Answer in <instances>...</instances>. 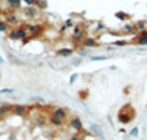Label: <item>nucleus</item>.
<instances>
[{
  "label": "nucleus",
  "instance_id": "nucleus-4",
  "mask_svg": "<svg viewBox=\"0 0 147 140\" xmlns=\"http://www.w3.org/2000/svg\"><path fill=\"white\" fill-rule=\"evenodd\" d=\"M90 133H91L94 137L105 139V133H103V130L100 128V125H97V124H90Z\"/></svg>",
  "mask_w": 147,
  "mask_h": 140
},
{
  "label": "nucleus",
  "instance_id": "nucleus-26",
  "mask_svg": "<svg viewBox=\"0 0 147 140\" xmlns=\"http://www.w3.org/2000/svg\"><path fill=\"white\" fill-rule=\"evenodd\" d=\"M77 78H78V74H72V75H71V78H69V83L74 84V83L77 81Z\"/></svg>",
  "mask_w": 147,
  "mask_h": 140
},
{
  "label": "nucleus",
  "instance_id": "nucleus-15",
  "mask_svg": "<svg viewBox=\"0 0 147 140\" xmlns=\"http://www.w3.org/2000/svg\"><path fill=\"white\" fill-rule=\"evenodd\" d=\"M63 121H65V120H62V118H57V117H55V115H50V124H52L53 127L63 125Z\"/></svg>",
  "mask_w": 147,
  "mask_h": 140
},
{
  "label": "nucleus",
  "instance_id": "nucleus-12",
  "mask_svg": "<svg viewBox=\"0 0 147 140\" xmlns=\"http://www.w3.org/2000/svg\"><path fill=\"white\" fill-rule=\"evenodd\" d=\"M56 55H57V56H63V58L72 56V55H74V49H68V47H65V49H59L57 52H56Z\"/></svg>",
  "mask_w": 147,
  "mask_h": 140
},
{
  "label": "nucleus",
  "instance_id": "nucleus-10",
  "mask_svg": "<svg viewBox=\"0 0 147 140\" xmlns=\"http://www.w3.org/2000/svg\"><path fill=\"white\" fill-rule=\"evenodd\" d=\"M16 33H18V37H19V40H25L28 35V31H27V27L25 25H22V27H18L16 28Z\"/></svg>",
  "mask_w": 147,
  "mask_h": 140
},
{
  "label": "nucleus",
  "instance_id": "nucleus-5",
  "mask_svg": "<svg viewBox=\"0 0 147 140\" xmlns=\"http://www.w3.org/2000/svg\"><path fill=\"white\" fill-rule=\"evenodd\" d=\"M5 21L7 24H12V25H15L18 22V15L15 14V10H7L6 12V16H5Z\"/></svg>",
  "mask_w": 147,
  "mask_h": 140
},
{
  "label": "nucleus",
  "instance_id": "nucleus-1",
  "mask_svg": "<svg viewBox=\"0 0 147 140\" xmlns=\"http://www.w3.org/2000/svg\"><path fill=\"white\" fill-rule=\"evenodd\" d=\"M27 31H28V35L31 39H35V37H38L44 33V27L43 25H28Z\"/></svg>",
  "mask_w": 147,
  "mask_h": 140
},
{
  "label": "nucleus",
  "instance_id": "nucleus-3",
  "mask_svg": "<svg viewBox=\"0 0 147 140\" xmlns=\"http://www.w3.org/2000/svg\"><path fill=\"white\" fill-rule=\"evenodd\" d=\"M69 127L71 128H74L75 131H82V121H81V118L80 117H74V118H71L69 120Z\"/></svg>",
  "mask_w": 147,
  "mask_h": 140
},
{
  "label": "nucleus",
  "instance_id": "nucleus-18",
  "mask_svg": "<svg viewBox=\"0 0 147 140\" xmlns=\"http://www.w3.org/2000/svg\"><path fill=\"white\" fill-rule=\"evenodd\" d=\"M9 31V24L3 19H0V33H7Z\"/></svg>",
  "mask_w": 147,
  "mask_h": 140
},
{
  "label": "nucleus",
  "instance_id": "nucleus-6",
  "mask_svg": "<svg viewBox=\"0 0 147 140\" xmlns=\"http://www.w3.org/2000/svg\"><path fill=\"white\" fill-rule=\"evenodd\" d=\"M38 9H37L35 6H27L25 9H24V14H25L28 18H37L38 16Z\"/></svg>",
  "mask_w": 147,
  "mask_h": 140
},
{
  "label": "nucleus",
  "instance_id": "nucleus-17",
  "mask_svg": "<svg viewBox=\"0 0 147 140\" xmlns=\"http://www.w3.org/2000/svg\"><path fill=\"white\" fill-rule=\"evenodd\" d=\"M134 27H136V30H138V31H146V27H147V24L144 22V21H138L136 25H134Z\"/></svg>",
  "mask_w": 147,
  "mask_h": 140
},
{
  "label": "nucleus",
  "instance_id": "nucleus-19",
  "mask_svg": "<svg viewBox=\"0 0 147 140\" xmlns=\"http://www.w3.org/2000/svg\"><path fill=\"white\" fill-rule=\"evenodd\" d=\"M7 37H9L10 40H13V41L19 40V37H18V33H16V28H15V30H9V34H7Z\"/></svg>",
  "mask_w": 147,
  "mask_h": 140
},
{
  "label": "nucleus",
  "instance_id": "nucleus-11",
  "mask_svg": "<svg viewBox=\"0 0 147 140\" xmlns=\"http://www.w3.org/2000/svg\"><path fill=\"white\" fill-rule=\"evenodd\" d=\"M118 118H119V121H121L122 124H128V122H131V120H132V112H131V113H128V112H127V113H125V112H121Z\"/></svg>",
  "mask_w": 147,
  "mask_h": 140
},
{
  "label": "nucleus",
  "instance_id": "nucleus-20",
  "mask_svg": "<svg viewBox=\"0 0 147 140\" xmlns=\"http://www.w3.org/2000/svg\"><path fill=\"white\" fill-rule=\"evenodd\" d=\"M46 6H47V2H46V0H37V2H35V7L38 9V10L44 9Z\"/></svg>",
  "mask_w": 147,
  "mask_h": 140
},
{
  "label": "nucleus",
  "instance_id": "nucleus-27",
  "mask_svg": "<svg viewBox=\"0 0 147 140\" xmlns=\"http://www.w3.org/2000/svg\"><path fill=\"white\" fill-rule=\"evenodd\" d=\"M65 27H66V28H71V27H74V22H72V19H71V18L65 21Z\"/></svg>",
  "mask_w": 147,
  "mask_h": 140
},
{
  "label": "nucleus",
  "instance_id": "nucleus-14",
  "mask_svg": "<svg viewBox=\"0 0 147 140\" xmlns=\"http://www.w3.org/2000/svg\"><path fill=\"white\" fill-rule=\"evenodd\" d=\"M136 43L137 44H147V31L140 33V35L136 39Z\"/></svg>",
  "mask_w": 147,
  "mask_h": 140
},
{
  "label": "nucleus",
  "instance_id": "nucleus-13",
  "mask_svg": "<svg viewBox=\"0 0 147 140\" xmlns=\"http://www.w3.org/2000/svg\"><path fill=\"white\" fill-rule=\"evenodd\" d=\"M6 3L10 7V10H16V9H21L22 0H6Z\"/></svg>",
  "mask_w": 147,
  "mask_h": 140
},
{
  "label": "nucleus",
  "instance_id": "nucleus-30",
  "mask_svg": "<svg viewBox=\"0 0 147 140\" xmlns=\"http://www.w3.org/2000/svg\"><path fill=\"white\" fill-rule=\"evenodd\" d=\"M0 63H3V59L2 58H0Z\"/></svg>",
  "mask_w": 147,
  "mask_h": 140
},
{
  "label": "nucleus",
  "instance_id": "nucleus-31",
  "mask_svg": "<svg viewBox=\"0 0 147 140\" xmlns=\"http://www.w3.org/2000/svg\"><path fill=\"white\" fill-rule=\"evenodd\" d=\"M0 2H2V0H0Z\"/></svg>",
  "mask_w": 147,
  "mask_h": 140
},
{
  "label": "nucleus",
  "instance_id": "nucleus-22",
  "mask_svg": "<svg viewBox=\"0 0 147 140\" xmlns=\"http://www.w3.org/2000/svg\"><path fill=\"white\" fill-rule=\"evenodd\" d=\"M138 133H140L138 127H134V128L129 131V136H132V137H137V136H138Z\"/></svg>",
  "mask_w": 147,
  "mask_h": 140
},
{
  "label": "nucleus",
  "instance_id": "nucleus-2",
  "mask_svg": "<svg viewBox=\"0 0 147 140\" xmlns=\"http://www.w3.org/2000/svg\"><path fill=\"white\" fill-rule=\"evenodd\" d=\"M24 115H27V106H24V105H13V108H12V117H24Z\"/></svg>",
  "mask_w": 147,
  "mask_h": 140
},
{
  "label": "nucleus",
  "instance_id": "nucleus-21",
  "mask_svg": "<svg viewBox=\"0 0 147 140\" xmlns=\"http://www.w3.org/2000/svg\"><path fill=\"white\" fill-rule=\"evenodd\" d=\"M107 56H91V60L93 62H100V60H106Z\"/></svg>",
  "mask_w": 147,
  "mask_h": 140
},
{
  "label": "nucleus",
  "instance_id": "nucleus-25",
  "mask_svg": "<svg viewBox=\"0 0 147 140\" xmlns=\"http://www.w3.org/2000/svg\"><path fill=\"white\" fill-rule=\"evenodd\" d=\"M22 2L25 3V5H28V6H35V2H37V0H22Z\"/></svg>",
  "mask_w": 147,
  "mask_h": 140
},
{
  "label": "nucleus",
  "instance_id": "nucleus-24",
  "mask_svg": "<svg viewBox=\"0 0 147 140\" xmlns=\"http://www.w3.org/2000/svg\"><path fill=\"white\" fill-rule=\"evenodd\" d=\"M113 44H115V46H119V47H122V46H125V44H127V41H125V40H116Z\"/></svg>",
  "mask_w": 147,
  "mask_h": 140
},
{
  "label": "nucleus",
  "instance_id": "nucleus-28",
  "mask_svg": "<svg viewBox=\"0 0 147 140\" xmlns=\"http://www.w3.org/2000/svg\"><path fill=\"white\" fill-rule=\"evenodd\" d=\"M116 18H119V19H127V18H128V15L121 14V12H119V14H116Z\"/></svg>",
  "mask_w": 147,
  "mask_h": 140
},
{
  "label": "nucleus",
  "instance_id": "nucleus-7",
  "mask_svg": "<svg viewBox=\"0 0 147 140\" xmlns=\"http://www.w3.org/2000/svg\"><path fill=\"white\" fill-rule=\"evenodd\" d=\"M12 108H13V105H10V103H3V105H0V118L7 117L9 112H12Z\"/></svg>",
  "mask_w": 147,
  "mask_h": 140
},
{
  "label": "nucleus",
  "instance_id": "nucleus-9",
  "mask_svg": "<svg viewBox=\"0 0 147 140\" xmlns=\"http://www.w3.org/2000/svg\"><path fill=\"white\" fill-rule=\"evenodd\" d=\"M82 46L87 47V49H90V47H97V46H99V41H97L96 39H91V37H85L84 41H82Z\"/></svg>",
  "mask_w": 147,
  "mask_h": 140
},
{
  "label": "nucleus",
  "instance_id": "nucleus-23",
  "mask_svg": "<svg viewBox=\"0 0 147 140\" xmlns=\"http://www.w3.org/2000/svg\"><path fill=\"white\" fill-rule=\"evenodd\" d=\"M69 140H84V136H82V134H80V133H77V134H74Z\"/></svg>",
  "mask_w": 147,
  "mask_h": 140
},
{
  "label": "nucleus",
  "instance_id": "nucleus-16",
  "mask_svg": "<svg viewBox=\"0 0 147 140\" xmlns=\"http://www.w3.org/2000/svg\"><path fill=\"white\" fill-rule=\"evenodd\" d=\"M84 35H85V31L81 33V34H74V35H72V41L75 43V44H78V43L82 44V41H84V39H85Z\"/></svg>",
  "mask_w": 147,
  "mask_h": 140
},
{
  "label": "nucleus",
  "instance_id": "nucleus-29",
  "mask_svg": "<svg viewBox=\"0 0 147 140\" xmlns=\"http://www.w3.org/2000/svg\"><path fill=\"white\" fill-rule=\"evenodd\" d=\"M97 30H99V31H100V30H105V25H103L102 22H99V24H97Z\"/></svg>",
  "mask_w": 147,
  "mask_h": 140
},
{
  "label": "nucleus",
  "instance_id": "nucleus-8",
  "mask_svg": "<svg viewBox=\"0 0 147 140\" xmlns=\"http://www.w3.org/2000/svg\"><path fill=\"white\" fill-rule=\"evenodd\" d=\"M52 115H55V117H57V118L65 120V118H68V112H66L65 108H55L53 112H52Z\"/></svg>",
  "mask_w": 147,
  "mask_h": 140
}]
</instances>
